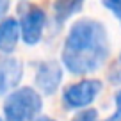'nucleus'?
<instances>
[{
  "instance_id": "obj_1",
  "label": "nucleus",
  "mask_w": 121,
  "mask_h": 121,
  "mask_svg": "<svg viewBox=\"0 0 121 121\" xmlns=\"http://www.w3.org/2000/svg\"><path fill=\"white\" fill-rule=\"evenodd\" d=\"M110 55V39L105 25L93 18L71 23L60 50V64L77 77L91 75L105 66Z\"/></svg>"
},
{
  "instance_id": "obj_2",
  "label": "nucleus",
  "mask_w": 121,
  "mask_h": 121,
  "mask_svg": "<svg viewBox=\"0 0 121 121\" xmlns=\"http://www.w3.org/2000/svg\"><path fill=\"white\" fill-rule=\"evenodd\" d=\"M4 121H34L43 110V96L38 89L22 86L4 100Z\"/></svg>"
},
{
  "instance_id": "obj_3",
  "label": "nucleus",
  "mask_w": 121,
  "mask_h": 121,
  "mask_svg": "<svg viewBox=\"0 0 121 121\" xmlns=\"http://www.w3.org/2000/svg\"><path fill=\"white\" fill-rule=\"evenodd\" d=\"M103 91L102 80L82 78L62 89V105L68 110H82L91 107Z\"/></svg>"
},
{
  "instance_id": "obj_4",
  "label": "nucleus",
  "mask_w": 121,
  "mask_h": 121,
  "mask_svg": "<svg viewBox=\"0 0 121 121\" xmlns=\"http://www.w3.org/2000/svg\"><path fill=\"white\" fill-rule=\"evenodd\" d=\"M20 34L22 41L29 46H36L41 43L46 29V13L39 5H27L20 14Z\"/></svg>"
},
{
  "instance_id": "obj_5",
  "label": "nucleus",
  "mask_w": 121,
  "mask_h": 121,
  "mask_svg": "<svg viewBox=\"0 0 121 121\" xmlns=\"http://www.w3.org/2000/svg\"><path fill=\"white\" fill-rule=\"evenodd\" d=\"M64 66L57 62V60H41L36 66V73H34V84L36 89L45 96H52L55 95L59 87L62 86V77H64Z\"/></svg>"
},
{
  "instance_id": "obj_6",
  "label": "nucleus",
  "mask_w": 121,
  "mask_h": 121,
  "mask_svg": "<svg viewBox=\"0 0 121 121\" xmlns=\"http://www.w3.org/2000/svg\"><path fill=\"white\" fill-rule=\"evenodd\" d=\"M23 78V64L22 60L11 55L0 57V96H7L11 91L20 86Z\"/></svg>"
},
{
  "instance_id": "obj_7",
  "label": "nucleus",
  "mask_w": 121,
  "mask_h": 121,
  "mask_svg": "<svg viewBox=\"0 0 121 121\" xmlns=\"http://www.w3.org/2000/svg\"><path fill=\"white\" fill-rule=\"evenodd\" d=\"M22 39L20 23L16 18H4L0 22V53L9 55L16 50L18 41Z\"/></svg>"
},
{
  "instance_id": "obj_8",
  "label": "nucleus",
  "mask_w": 121,
  "mask_h": 121,
  "mask_svg": "<svg viewBox=\"0 0 121 121\" xmlns=\"http://www.w3.org/2000/svg\"><path fill=\"white\" fill-rule=\"evenodd\" d=\"M86 0H53L52 14L57 27H62L68 20H71L75 14H78L84 9Z\"/></svg>"
},
{
  "instance_id": "obj_9",
  "label": "nucleus",
  "mask_w": 121,
  "mask_h": 121,
  "mask_svg": "<svg viewBox=\"0 0 121 121\" xmlns=\"http://www.w3.org/2000/svg\"><path fill=\"white\" fill-rule=\"evenodd\" d=\"M71 121H98V110L96 109H82V110H77V114L73 116Z\"/></svg>"
},
{
  "instance_id": "obj_10",
  "label": "nucleus",
  "mask_w": 121,
  "mask_h": 121,
  "mask_svg": "<svg viewBox=\"0 0 121 121\" xmlns=\"http://www.w3.org/2000/svg\"><path fill=\"white\" fill-rule=\"evenodd\" d=\"M102 4H103V7L112 13V14L116 16V20L121 23V0H102Z\"/></svg>"
},
{
  "instance_id": "obj_11",
  "label": "nucleus",
  "mask_w": 121,
  "mask_h": 121,
  "mask_svg": "<svg viewBox=\"0 0 121 121\" xmlns=\"http://www.w3.org/2000/svg\"><path fill=\"white\" fill-rule=\"evenodd\" d=\"M109 80L112 84H121V64L117 68H112L109 71Z\"/></svg>"
},
{
  "instance_id": "obj_12",
  "label": "nucleus",
  "mask_w": 121,
  "mask_h": 121,
  "mask_svg": "<svg viewBox=\"0 0 121 121\" xmlns=\"http://www.w3.org/2000/svg\"><path fill=\"white\" fill-rule=\"evenodd\" d=\"M7 11H9V0H0V22L4 20Z\"/></svg>"
},
{
  "instance_id": "obj_13",
  "label": "nucleus",
  "mask_w": 121,
  "mask_h": 121,
  "mask_svg": "<svg viewBox=\"0 0 121 121\" xmlns=\"http://www.w3.org/2000/svg\"><path fill=\"white\" fill-rule=\"evenodd\" d=\"M114 105H116V109L121 112V87L117 89V93H116V96H114Z\"/></svg>"
},
{
  "instance_id": "obj_14",
  "label": "nucleus",
  "mask_w": 121,
  "mask_h": 121,
  "mask_svg": "<svg viewBox=\"0 0 121 121\" xmlns=\"http://www.w3.org/2000/svg\"><path fill=\"white\" fill-rule=\"evenodd\" d=\"M105 121H121V112H119V110H116V112H114L112 116H109Z\"/></svg>"
},
{
  "instance_id": "obj_15",
  "label": "nucleus",
  "mask_w": 121,
  "mask_h": 121,
  "mask_svg": "<svg viewBox=\"0 0 121 121\" xmlns=\"http://www.w3.org/2000/svg\"><path fill=\"white\" fill-rule=\"evenodd\" d=\"M34 121H55V119H52V117H48V116H38Z\"/></svg>"
},
{
  "instance_id": "obj_16",
  "label": "nucleus",
  "mask_w": 121,
  "mask_h": 121,
  "mask_svg": "<svg viewBox=\"0 0 121 121\" xmlns=\"http://www.w3.org/2000/svg\"><path fill=\"white\" fill-rule=\"evenodd\" d=\"M119 64H121V53H119Z\"/></svg>"
},
{
  "instance_id": "obj_17",
  "label": "nucleus",
  "mask_w": 121,
  "mask_h": 121,
  "mask_svg": "<svg viewBox=\"0 0 121 121\" xmlns=\"http://www.w3.org/2000/svg\"><path fill=\"white\" fill-rule=\"evenodd\" d=\"M0 121H4V119H2V117H0Z\"/></svg>"
}]
</instances>
